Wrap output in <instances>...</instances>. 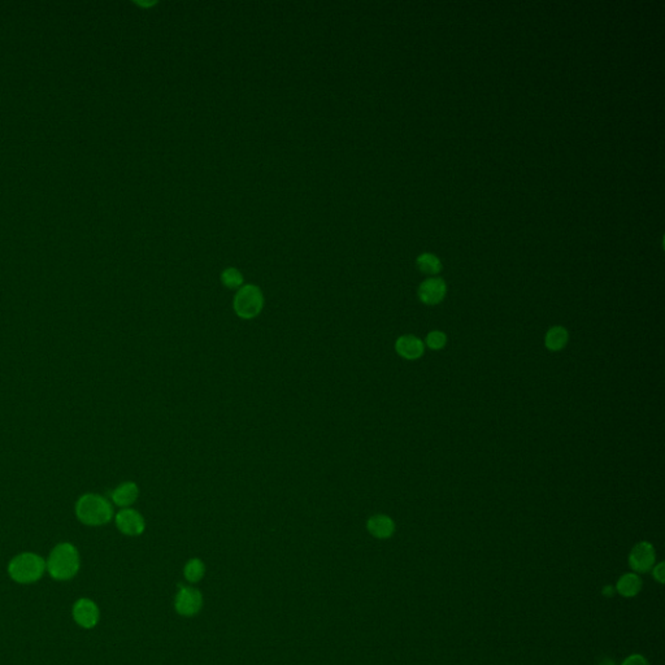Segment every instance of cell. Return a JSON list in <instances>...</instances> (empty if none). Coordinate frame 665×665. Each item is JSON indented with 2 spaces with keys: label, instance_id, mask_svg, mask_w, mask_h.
I'll return each mask as SVG.
<instances>
[{
  "label": "cell",
  "instance_id": "1",
  "mask_svg": "<svg viewBox=\"0 0 665 665\" xmlns=\"http://www.w3.org/2000/svg\"><path fill=\"white\" fill-rule=\"evenodd\" d=\"M46 569L55 581H71L81 569V555L78 548L71 542L56 544L46 560Z\"/></svg>",
  "mask_w": 665,
  "mask_h": 665
},
{
  "label": "cell",
  "instance_id": "2",
  "mask_svg": "<svg viewBox=\"0 0 665 665\" xmlns=\"http://www.w3.org/2000/svg\"><path fill=\"white\" fill-rule=\"evenodd\" d=\"M78 521L86 526H103L115 517L111 502L99 494L86 493L78 498L74 505Z\"/></svg>",
  "mask_w": 665,
  "mask_h": 665
},
{
  "label": "cell",
  "instance_id": "3",
  "mask_svg": "<svg viewBox=\"0 0 665 665\" xmlns=\"http://www.w3.org/2000/svg\"><path fill=\"white\" fill-rule=\"evenodd\" d=\"M7 572L16 584H35L47 572L46 559L35 553H21L12 557Z\"/></svg>",
  "mask_w": 665,
  "mask_h": 665
},
{
  "label": "cell",
  "instance_id": "4",
  "mask_svg": "<svg viewBox=\"0 0 665 665\" xmlns=\"http://www.w3.org/2000/svg\"><path fill=\"white\" fill-rule=\"evenodd\" d=\"M234 311L243 320H252L259 316L264 307L262 292L255 285H244L234 296Z\"/></svg>",
  "mask_w": 665,
  "mask_h": 665
},
{
  "label": "cell",
  "instance_id": "5",
  "mask_svg": "<svg viewBox=\"0 0 665 665\" xmlns=\"http://www.w3.org/2000/svg\"><path fill=\"white\" fill-rule=\"evenodd\" d=\"M204 605L203 594L199 589L192 584L180 586L174 596V611L182 617H194L201 614Z\"/></svg>",
  "mask_w": 665,
  "mask_h": 665
},
{
  "label": "cell",
  "instance_id": "6",
  "mask_svg": "<svg viewBox=\"0 0 665 665\" xmlns=\"http://www.w3.org/2000/svg\"><path fill=\"white\" fill-rule=\"evenodd\" d=\"M74 623L83 629H94L99 624L101 609L90 598H80L74 602L71 608Z\"/></svg>",
  "mask_w": 665,
  "mask_h": 665
},
{
  "label": "cell",
  "instance_id": "7",
  "mask_svg": "<svg viewBox=\"0 0 665 665\" xmlns=\"http://www.w3.org/2000/svg\"><path fill=\"white\" fill-rule=\"evenodd\" d=\"M655 562V548L653 544L646 541L635 544L629 554V565L637 575L650 572L654 568Z\"/></svg>",
  "mask_w": 665,
  "mask_h": 665
},
{
  "label": "cell",
  "instance_id": "8",
  "mask_svg": "<svg viewBox=\"0 0 665 665\" xmlns=\"http://www.w3.org/2000/svg\"><path fill=\"white\" fill-rule=\"evenodd\" d=\"M115 524L120 533L128 537H138L146 530L144 517L131 507L122 508L121 511L115 514Z\"/></svg>",
  "mask_w": 665,
  "mask_h": 665
},
{
  "label": "cell",
  "instance_id": "9",
  "mask_svg": "<svg viewBox=\"0 0 665 665\" xmlns=\"http://www.w3.org/2000/svg\"><path fill=\"white\" fill-rule=\"evenodd\" d=\"M447 292V286L442 278L433 277L425 280L419 287V298L426 305L439 304L444 299Z\"/></svg>",
  "mask_w": 665,
  "mask_h": 665
},
{
  "label": "cell",
  "instance_id": "10",
  "mask_svg": "<svg viewBox=\"0 0 665 665\" xmlns=\"http://www.w3.org/2000/svg\"><path fill=\"white\" fill-rule=\"evenodd\" d=\"M395 351L405 360L420 359L425 351V344L416 335H402L395 342Z\"/></svg>",
  "mask_w": 665,
  "mask_h": 665
},
{
  "label": "cell",
  "instance_id": "11",
  "mask_svg": "<svg viewBox=\"0 0 665 665\" xmlns=\"http://www.w3.org/2000/svg\"><path fill=\"white\" fill-rule=\"evenodd\" d=\"M367 530L377 539H389L395 533V523L387 514H373L367 521Z\"/></svg>",
  "mask_w": 665,
  "mask_h": 665
},
{
  "label": "cell",
  "instance_id": "12",
  "mask_svg": "<svg viewBox=\"0 0 665 665\" xmlns=\"http://www.w3.org/2000/svg\"><path fill=\"white\" fill-rule=\"evenodd\" d=\"M140 496V487L135 482L126 481L119 485L112 491V503L120 508H129L131 504L135 503Z\"/></svg>",
  "mask_w": 665,
  "mask_h": 665
},
{
  "label": "cell",
  "instance_id": "13",
  "mask_svg": "<svg viewBox=\"0 0 665 665\" xmlns=\"http://www.w3.org/2000/svg\"><path fill=\"white\" fill-rule=\"evenodd\" d=\"M641 590H642V580L634 572L625 573L617 580L616 591L621 596L633 598L635 595L639 594Z\"/></svg>",
  "mask_w": 665,
  "mask_h": 665
},
{
  "label": "cell",
  "instance_id": "14",
  "mask_svg": "<svg viewBox=\"0 0 665 665\" xmlns=\"http://www.w3.org/2000/svg\"><path fill=\"white\" fill-rule=\"evenodd\" d=\"M569 341V332L563 326H553L544 335V346L547 350L557 353L562 351Z\"/></svg>",
  "mask_w": 665,
  "mask_h": 665
},
{
  "label": "cell",
  "instance_id": "15",
  "mask_svg": "<svg viewBox=\"0 0 665 665\" xmlns=\"http://www.w3.org/2000/svg\"><path fill=\"white\" fill-rule=\"evenodd\" d=\"M182 573H183V578L186 580V582H189L190 584H198V582L202 581L204 575H205V564L203 563L202 559L192 557L183 565Z\"/></svg>",
  "mask_w": 665,
  "mask_h": 665
},
{
  "label": "cell",
  "instance_id": "16",
  "mask_svg": "<svg viewBox=\"0 0 665 665\" xmlns=\"http://www.w3.org/2000/svg\"><path fill=\"white\" fill-rule=\"evenodd\" d=\"M416 264H417V268L421 271L423 273H426V274H438L441 272L442 269V262L441 260L433 255V253H429V252H425V253H421L417 260H416Z\"/></svg>",
  "mask_w": 665,
  "mask_h": 665
},
{
  "label": "cell",
  "instance_id": "17",
  "mask_svg": "<svg viewBox=\"0 0 665 665\" xmlns=\"http://www.w3.org/2000/svg\"><path fill=\"white\" fill-rule=\"evenodd\" d=\"M222 283L229 289L242 287L243 277L241 272L235 268H228L221 274Z\"/></svg>",
  "mask_w": 665,
  "mask_h": 665
},
{
  "label": "cell",
  "instance_id": "18",
  "mask_svg": "<svg viewBox=\"0 0 665 665\" xmlns=\"http://www.w3.org/2000/svg\"><path fill=\"white\" fill-rule=\"evenodd\" d=\"M446 343H447V335L441 330H433L426 335V346L434 351L442 350Z\"/></svg>",
  "mask_w": 665,
  "mask_h": 665
},
{
  "label": "cell",
  "instance_id": "19",
  "mask_svg": "<svg viewBox=\"0 0 665 665\" xmlns=\"http://www.w3.org/2000/svg\"><path fill=\"white\" fill-rule=\"evenodd\" d=\"M621 665H650V663L647 662L645 656L641 654H633V655L628 656Z\"/></svg>",
  "mask_w": 665,
  "mask_h": 665
},
{
  "label": "cell",
  "instance_id": "20",
  "mask_svg": "<svg viewBox=\"0 0 665 665\" xmlns=\"http://www.w3.org/2000/svg\"><path fill=\"white\" fill-rule=\"evenodd\" d=\"M653 571V575L655 578L656 581L659 584H664L665 578V569H664V563H659V564L654 565V568L651 569Z\"/></svg>",
  "mask_w": 665,
  "mask_h": 665
},
{
  "label": "cell",
  "instance_id": "21",
  "mask_svg": "<svg viewBox=\"0 0 665 665\" xmlns=\"http://www.w3.org/2000/svg\"><path fill=\"white\" fill-rule=\"evenodd\" d=\"M614 594H615V589H614V586L608 584V586H605V589H603V595H605V596L611 598V596H614Z\"/></svg>",
  "mask_w": 665,
  "mask_h": 665
},
{
  "label": "cell",
  "instance_id": "22",
  "mask_svg": "<svg viewBox=\"0 0 665 665\" xmlns=\"http://www.w3.org/2000/svg\"><path fill=\"white\" fill-rule=\"evenodd\" d=\"M599 665H616V663L615 660H612V659H609V657H605V659H603V660L600 662V664Z\"/></svg>",
  "mask_w": 665,
  "mask_h": 665
}]
</instances>
